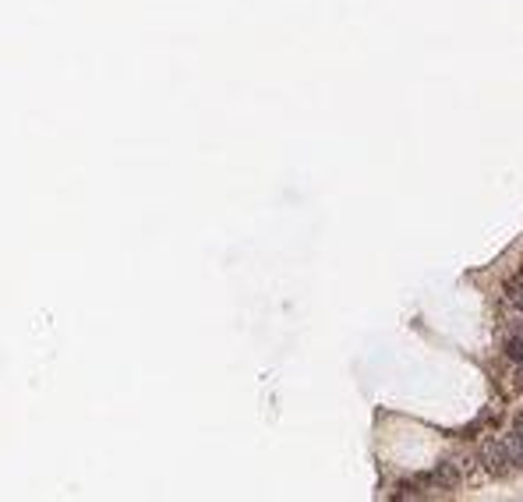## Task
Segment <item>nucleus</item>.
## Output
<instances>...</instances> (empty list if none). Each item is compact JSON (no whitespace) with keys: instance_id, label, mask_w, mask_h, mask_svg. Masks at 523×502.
Instances as JSON below:
<instances>
[{"instance_id":"nucleus-1","label":"nucleus","mask_w":523,"mask_h":502,"mask_svg":"<svg viewBox=\"0 0 523 502\" xmlns=\"http://www.w3.org/2000/svg\"><path fill=\"white\" fill-rule=\"evenodd\" d=\"M481 464H485V471L495 474V478L513 474V471H517V453H513L509 435H506V439H488L485 449H481Z\"/></svg>"},{"instance_id":"nucleus-2","label":"nucleus","mask_w":523,"mask_h":502,"mask_svg":"<svg viewBox=\"0 0 523 502\" xmlns=\"http://www.w3.org/2000/svg\"><path fill=\"white\" fill-rule=\"evenodd\" d=\"M460 478H463V474H460V464L442 460V464H438V467H435L424 481H431L435 488H456V485H460Z\"/></svg>"},{"instance_id":"nucleus-3","label":"nucleus","mask_w":523,"mask_h":502,"mask_svg":"<svg viewBox=\"0 0 523 502\" xmlns=\"http://www.w3.org/2000/svg\"><path fill=\"white\" fill-rule=\"evenodd\" d=\"M502 354H506L513 365H520L523 361V322L509 325V329L502 333Z\"/></svg>"},{"instance_id":"nucleus-4","label":"nucleus","mask_w":523,"mask_h":502,"mask_svg":"<svg viewBox=\"0 0 523 502\" xmlns=\"http://www.w3.org/2000/svg\"><path fill=\"white\" fill-rule=\"evenodd\" d=\"M502 304H506L509 311H517V315L523 318V273L509 276V280L502 283Z\"/></svg>"},{"instance_id":"nucleus-5","label":"nucleus","mask_w":523,"mask_h":502,"mask_svg":"<svg viewBox=\"0 0 523 502\" xmlns=\"http://www.w3.org/2000/svg\"><path fill=\"white\" fill-rule=\"evenodd\" d=\"M509 435H513L517 442H523V414L517 417V421H513V432H509Z\"/></svg>"},{"instance_id":"nucleus-6","label":"nucleus","mask_w":523,"mask_h":502,"mask_svg":"<svg viewBox=\"0 0 523 502\" xmlns=\"http://www.w3.org/2000/svg\"><path fill=\"white\" fill-rule=\"evenodd\" d=\"M513 379H517V386H520V389H523V361H520V365H517V372H513Z\"/></svg>"}]
</instances>
